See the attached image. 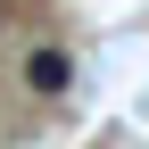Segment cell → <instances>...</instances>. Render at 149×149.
Masks as SVG:
<instances>
[{"label":"cell","mask_w":149,"mask_h":149,"mask_svg":"<svg viewBox=\"0 0 149 149\" xmlns=\"http://www.w3.org/2000/svg\"><path fill=\"white\" fill-rule=\"evenodd\" d=\"M0 25H8V0H0Z\"/></svg>","instance_id":"2"},{"label":"cell","mask_w":149,"mask_h":149,"mask_svg":"<svg viewBox=\"0 0 149 149\" xmlns=\"http://www.w3.org/2000/svg\"><path fill=\"white\" fill-rule=\"evenodd\" d=\"M66 74H74V66H66V50H33V58H25V83L42 91V100H58V91H66Z\"/></svg>","instance_id":"1"}]
</instances>
